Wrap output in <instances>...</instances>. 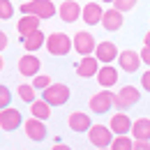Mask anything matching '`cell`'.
I'll use <instances>...</instances> for the list:
<instances>
[{"mask_svg": "<svg viewBox=\"0 0 150 150\" xmlns=\"http://www.w3.org/2000/svg\"><path fill=\"white\" fill-rule=\"evenodd\" d=\"M19 9L23 12V16H35L39 21L58 14V5H53L51 0H25L19 5Z\"/></svg>", "mask_w": 150, "mask_h": 150, "instance_id": "1", "label": "cell"}, {"mask_svg": "<svg viewBox=\"0 0 150 150\" xmlns=\"http://www.w3.org/2000/svg\"><path fill=\"white\" fill-rule=\"evenodd\" d=\"M51 150H72V148H69L67 143H53V148H51Z\"/></svg>", "mask_w": 150, "mask_h": 150, "instance_id": "34", "label": "cell"}, {"mask_svg": "<svg viewBox=\"0 0 150 150\" xmlns=\"http://www.w3.org/2000/svg\"><path fill=\"white\" fill-rule=\"evenodd\" d=\"M25 136L30 141H44L46 139V125L37 118H28L25 120Z\"/></svg>", "mask_w": 150, "mask_h": 150, "instance_id": "17", "label": "cell"}, {"mask_svg": "<svg viewBox=\"0 0 150 150\" xmlns=\"http://www.w3.org/2000/svg\"><path fill=\"white\" fill-rule=\"evenodd\" d=\"M118 65H120L122 72L134 74V72L143 65V60H141V53H136V51H132V49H125V51H120V56H118Z\"/></svg>", "mask_w": 150, "mask_h": 150, "instance_id": "10", "label": "cell"}, {"mask_svg": "<svg viewBox=\"0 0 150 150\" xmlns=\"http://www.w3.org/2000/svg\"><path fill=\"white\" fill-rule=\"evenodd\" d=\"M39 58L35 53H25V56L19 60V74L25 76V79H35L39 76Z\"/></svg>", "mask_w": 150, "mask_h": 150, "instance_id": "13", "label": "cell"}, {"mask_svg": "<svg viewBox=\"0 0 150 150\" xmlns=\"http://www.w3.org/2000/svg\"><path fill=\"white\" fill-rule=\"evenodd\" d=\"M104 16V7L99 2H86L83 5V12H81V19L86 25H99Z\"/></svg>", "mask_w": 150, "mask_h": 150, "instance_id": "14", "label": "cell"}, {"mask_svg": "<svg viewBox=\"0 0 150 150\" xmlns=\"http://www.w3.org/2000/svg\"><path fill=\"white\" fill-rule=\"evenodd\" d=\"M16 93H19V97L23 102H28V104H35V102H37V90L33 88V83H21Z\"/></svg>", "mask_w": 150, "mask_h": 150, "instance_id": "24", "label": "cell"}, {"mask_svg": "<svg viewBox=\"0 0 150 150\" xmlns=\"http://www.w3.org/2000/svg\"><path fill=\"white\" fill-rule=\"evenodd\" d=\"M139 99H141L139 88H134V86H122V88L118 90V95H115V109H120V111L125 113V109L134 106Z\"/></svg>", "mask_w": 150, "mask_h": 150, "instance_id": "7", "label": "cell"}, {"mask_svg": "<svg viewBox=\"0 0 150 150\" xmlns=\"http://www.w3.org/2000/svg\"><path fill=\"white\" fill-rule=\"evenodd\" d=\"M132 118L127 115V113L118 111L111 115V120H109V129L113 132V136H129L132 134Z\"/></svg>", "mask_w": 150, "mask_h": 150, "instance_id": "8", "label": "cell"}, {"mask_svg": "<svg viewBox=\"0 0 150 150\" xmlns=\"http://www.w3.org/2000/svg\"><path fill=\"white\" fill-rule=\"evenodd\" d=\"M97 79V83L104 88V90H109L111 86L118 83V69L113 67V65H104V67H99V74L95 76Z\"/></svg>", "mask_w": 150, "mask_h": 150, "instance_id": "19", "label": "cell"}, {"mask_svg": "<svg viewBox=\"0 0 150 150\" xmlns=\"http://www.w3.org/2000/svg\"><path fill=\"white\" fill-rule=\"evenodd\" d=\"M2 65H5V60H2V56H0V72H2Z\"/></svg>", "mask_w": 150, "mask_h": 150, "instance_id": "36", "label": "cell"}, {"mask_svg": "<svg viewBox=\"0 0 150 150\" xmlns=\"http://www.w3.org/2000/svg\"><path fill=\"white\" fill-rule=\"evenodd\" d=\"M7 44H9L7 33H5V30H0V51H5V49H7Z\"/></svg>", "mask_w": 150, "mask_h": 150, "instance_id": "31", "label": "cell"}, {"mask_svg": "<svg viewBox=\"0 0 150 150\" xmlns=\"http://www.w3.org/2000/svg\"><path fill=\"white\" fill-rule=\"evenodd\" d=\"M30 113H33V118H37V120H49L51 118V106L44 102V99H37L35 104H30Z\"/></svg>", "mask_w": 150, "mask_h": 150, "instance_id": "23", "label": "cell"}, {"mask_svg": "<svg viewBox=\"0 0 150 150\" xmlns=\"http://www.w3.org/2000/svg\"><path fill=\"white\" fill-rule=\"evenodd\" d=\"M69 88L65 83H51V88H46L42 93V99L49 104V106H62L69 102Z\"/></svg>", "mask_w": 150, "mask_h": 150, "instance_id": "5", "label": "cell"}, {"mask_svg": "<svg viewBox=\"0 0 150 150\" xmlns=\"http://www.w3.org/2000/svg\"><path fill=\"white\" fill-rule=\"evenodd\" d=\"M46 51L51 53V56H67L72 49H74V42L69 35H65V33H51L49 37H46Z\"/></svg>", "mask_w": 150, "mask_h": 150, "instance_id": "2", "label": "cell"}, {"mask_svg": "<svg viewBox=\"0 0 150 150\" xmlns=\"http://www.w3.org/2000/svg\"><path fill=\"white\" fill-rule=\"evenodd\" d=\"M111 7H113V9H118V12L122 14V12H129V9H134V7H136V2H134V0H115Z\"/></svg>", "mask_w": 150, "mask_h": 150, "instance_id": "29", "label": "cell"}, {"mask_svg": "<svg viewBox=\"0 0 150 150\" xmlns=\"http://www.w3.org/2000/svg\"><path fill=\"white\" fill-rule=\"evenodd\" d=\"M134 148V139L132 136H115L109 150H132Z\"/></svg>", "mask_w": 150, "mask_h": 150, "instance_id": "25", "label": "cell"}, {"mask_svg": "<svg viewBox=\"0 0 150 150\" xmlns=\"http://www.w3.org/2000/svg\"><path fill=\"white\" fill-rule=\"evenodd\" d=\"M141 86H143V90H148V93H150V69L141 74Z\"/></svg>", "mask_w": 150, "mask_h": 150, "instance_id": "30", "label": "cell"}, {"mask_svg": "<svg viewBox=\"0 0 150 150\" xmlns=\"http://www.w3.org/2000/svg\"><path fill=\"white\" fill-rule=\"evenodd\" d=\"M139 53H141V60H143V65H150V49H146V46H143Z\"/></svg>", "mask_w": 150, "mask_h": 150, "instance_id": "32", "label": "cell"}, {"mask_svg": "<svg viewBox=\"0 0 150 150\" xmlns=\"http://www.w3.org/2000/svg\"><path fill=\"white\" fill-rule=\"evenodd\" d=\"M88 106H90L93 113L104 115V113H109L113 106H115V93H111V90H99V93H95L93 97H90Z\"/></svg>", "mask_w": 150, "mask_h": 150, "instance_id": "4", "label": "cell"}, {"mask_svg": "<svg viewBox=\"0 0 150 150\" xmlns=\"http://www.w3.org/2000/svg\"><path fill=\"white\" fill-rule=\"evenodd\" d=\"M67 125H69V129L76 132V134H88L90 127H93V120H90V115L88 113H81V111H74L69 113V118H67Z\"/></svg>", "mask_w": 150, "mask_h": 150, "instance_id": "15", "label": "cell"}, {"mask_svg": "<svg viewBox=\"0 0 150 150\" xmlns=\"http://www.w3.org/2000/svg\"><path fill=\"white\" fill-rule=\"evenodd\" d=\"M134 141H150V118H139L134 125H132V134Z\"/></svg>", "mask_w": 150, "mask_h": 150, "instance_id": "20", "label": "cell"}, {"mask_svg": "<svg viewBox=\"0 0 150 150\" xmlns=\"http://www.w3.org/2000/svg\"><path fill=\"white\" fill-rule=\"evenodd\" d=\"M113 132L109 129V125H93L90 127V132H88V141L93 143L97 150H109L111 148V143H113Z\"/></svg>", "mask_w": 150, "mask_h": 150, "instance_id": "3", "label": "cell"}, {"mask_svg": "<svg viewBox=\"0 0 150 150\" xmlns=\"http://www.w3.org/2000/svg\"><path fill=\"white\" fill-rule=\"evenodd\" d=\"M76 74L81 79H93V76L99 74V60L95 56L90 58H81V62L76 65Z\"/></svg>", "mask_w": 150, "mask_h": 150, "instance_id": "16", "label": "cell"}, {"mask_svg": "<svg viewBox=\"0 0 150 150\" xmlns=\"http://www.w3.org/2000/svg\"><path fill=\"white\" fill-rule=\"evenodd\" d=\"M44 44H46V37H44V33H42V30H37V33H33L30 37L23 39V46H25V51H28V53H35V51L42 49Z\"/></svg>", "mask_w": 150, "mask_h": 150, "instance_id": "22", "label": "cell"}, {"mask_svg": "<svg viewBox=\"0 0 150 150\" xmlns=\"http://www.w3.org/2000/svg\"><path fill=\"white\" fill-rule=\"evenodd\" d=\"M9 102H12V93H9V88L0 83V111L9 109Z\"/></svg>", "mask_w": 150, "mask_h": 150, "instance_id": "28", "label": "cell"}, {"mask_svg": "<svg viewBox=\"0 0 150 150\" xmlns=\"http://www.w3.org/2000/svg\"><path fill=\"white\" fill-rule=\"evenodd\" d=\"M14 16V5L9 0H0V19L2 21H9Z\"/></svg>", "mask_w": 150, "mask_h": 150, "instance_id": "27", "label": "cell"}, {"mask_svg": "<svg viewBox=\"0 0 150 150\" xmlns=\"http://www.w3.org/2000/svg\"><path fill=\"white\" fill-rule=\"evenodd\" d=\"M132 150H150V141L146 143V141H134V148Z\"/></svg>", "mask_w": 150, "mask_h": 150, "instance_id": "33", "label": "cell"}, {"mask_svg": "<svg viewBox=\"0 0 150 150\" xmlns=\"http://www.w3.org/2000/svg\"><path fill=\"white\" fill-rule=\"evenodd\" d=\"M122 14L118 12V9H104V16H102V28L104 30H109V33H115V30H120L122 28Z\"/></svg>", "mask_w": 150, "mask_h": 150, "instance_id": "18", "label": "cell"}, {"mask_svg": "<svg viewBox=\"0 0 150 150\" xmlns=\"http://www.w3.org/2000/svg\"><path fill=\"white\" fill-rule=\"evenodd\" d=\"M118 46L109 42V39H104V42H99L97 44V49H95V58L99 60V62H104V65H111L113 60H118Z\"/></svg>", "mask_w": 150, "mask_h": 150, "instance_id": "12", "label": "cell"}, {"mask_svg": "<svg viewBox=\"0 0 150 150\" xmlns=\"http://www.w3.org/2000/svg\"><path fill=\"white\" fill-rule=\"evenodd\" d=\"M143 46H146V49H150V30L143 35Z\"/></svg>", "mask_w": 150, "mask_h": 150, "instance_id": "35", "label": "cell"}, {"mask_svg": "<svg viewBox=\"0 0 150 150\" xmlns=\"http://www.w3.org/2000/svg\"><path fill=\"white\" fill-rule=\"evenodd\" d=\"M81 12H83V7L79 2H74V0H65V2L58 5V16L62 19V23H74V21H79Z\"/></svg>", "mask_w": 150, "mask_h": 150, "instance_id": "11", "label": "cell"}, {"mask_svg": "<svg viewBox=\"0 0 150 150\" xmlns=\"http://www.w3.org/2000/svg\"><path fill=\"white\" fill-rule=\"evenodd\" d=\"M16 30H19V35L23 39L30 37L33 33H37V30H39V19H35V16H23V19L16 23Z\"/></svg>", "mask_w": 150, "mask_h": 150, "instance_id": "21", "label": "cell"}, {"mask_svg": "<svg viewBox=\"0 0 150 150\" xmlns=\"http://www.w3.org/2000/svg\"><path fill=\"white\" fill-rule=\"evenodd\" d=\"M51 83H53L51 76H46V74H39V76L33 79V88H35V90H42V93H44L46 88H51Z\"/></svg>", "mask_w": 150, "mask_h": 150, "instance_id": "26", "label": "cell"}, {"mask_svg": "<svg viewBox=\"0 0 150 150\" xmlns=\"http://www.w3.org/2000/svg\"><path fill=\"white\" fill-rule=\"evenodd\" d=\"M21 125H23V115H21L19 109L9 106V109L0 111V129H5V132H14V129H19Z\"/></svg>", "mask_w": 150, "mask_h": 150, "instance_id": "9", "label": "cell"}, {"mask_svg": "<svg viewBox=\"0 0 150 150\" xmlns=\"http://www.w3.org/2000/svg\"><path fill=\"white\" fill-rule=\"evenodd\" d=\"M72 42H74V51H76L81 58H90V56H95L97 42H95V37L88 33V30H79L74 37H72Z\"/></svg>", "mask_w": 150, "mask_h": 150, "instance_id": "6", "label": "cell"}]
</instances>
